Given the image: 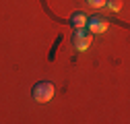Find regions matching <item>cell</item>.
I'll use <instances>...</instances> for the list:
<instances>
[{
  "instance_id": "6",
  "label": "cell",
  "mask_w": 130,
  "mask_h": 124,
  "mask_svg": "<svg viewBox=\"0 0 130 124\" xmlns=\"http://www.w3.org/2000/svg\"><path fill=\"white\" fill-rule=\"evenodd\" d=\"M87 4L93 8H101V6H105V0H87Z\"/></svg>"
},
{
  "instance_id": "5",
  "label": "cell",
  "mask_w": 130,
  "mask_h": 124,
  "mask_svg": "<svg viewBox=\"0 0 130 124\" xmlns=\"http://www.w3.org/2000/svg\"><path fill=\"white\" fill-rule=\"evenodd\" d=\"M105 6H109L113 12H118L122 8V0H105Z\"/></svg>"
},
{
  "instance_id": "1",
  "label": "cell",
  "mask_w": 130,
  "mask_h": 124,
  "mask_svg": "<svg viewBox=\"0 0 130 124\" xmlns=\"http://www.w3.org/2000/svg\"><path fill=\"white\" fill-rule=\"evenodd\" d=\"M54 93H56L54 83H50V81H39V83L33 85V89H31V97H33L35 101H39V103H45V101H50V99L54 97Z\"/></svg>"
},
{
  "instance_id": "2",
  "label": "cell",
  "mask_w": 130,
  "mask_h": 124,
  "mask_svg": "<svg viewBox=\"0 0 130 124\" xmlns=\"http://www.w3.org/2000/svg\"><path fill=\"white\" fill-rule=\"evenodd\" d=\"M91 41H93V37H91V33H89L87 27H78V29H74V33H72V45H74V50L85 52L89 45H91Z\"/></svg>"
},
{
  "instance_id": "4",
  "label": "cell",
  "mask_w": 130,
  "mask_h": 124,
  "mask_svg": "<svg viewBox=\"0 0 130 124\" xmlns=\"http://www.w3.org/2000/svg\"><path fill=\"white\" fill-rule=\"evenodd\" d=\"M87 14L85 12H80V10H76V12H72V17H70V25L74 27V29H78V27H85L87 25Z\"/></svg>"
},
{
  "instance_id": "3",
  "label": "cell",
  "mask_w": 130,
  "mask_h": 124,
  "mask_svg": "<svg viewBox=\"0 0 130 124\" xmlns=\"http://www.w3.org/2000/svg\"><path fill=\"white\" fill-rule=\"evenodd\" d=\"M85 27L89 29V33H105L107 27H109V23H107L105 17H101V14H93L91 19H87V25Z\"/></svg>"
}]
</instances>
